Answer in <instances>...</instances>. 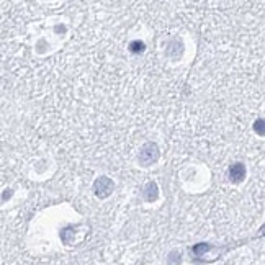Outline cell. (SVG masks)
I'll return each instance as SVG.
<instances>
[{"instance_id":"4","label":"cell","mask_w":265,"mask_h":265,"mask_svg":"<svg viewBox=\"0 0 265 265\" xmlns=\"http://www.w3.org/2000/svg\"><path fill=\"white\" fill-rule=\"evenodd\" d=\"M144 197H146L147 202H154V200L157 198V185L154 184V182H149V184L146 185Z\"/></svg>"},{"instance_id":"3","label":"cell","mask_w":265,"mask_h":265,"mask_svg":"<svg viewBox=\"0 0 265 265\" xmlns=\"http://www.w3.org/2000/svg\"><path fill=\"white\" fill-rule=\"evenodd\" d=\"M228 174H229L231 182H234V184H241V182L246 179V166L243 162H236L229 167Z\"/></svg>"},{"instance_id":"6","label":"cell","mask_w":265,"mask_h":265,"mask_svg":"<svg viewBox=\"0 0 265 265\" xmlns=\"http://www.w3.org/2000/svg\"><path fill=\"white\" fill-rule=\"evenodd\" d=\"M129 49H131V52H141L144 49V43H141V41H133V43L129 44Z\"/></svg>"},{"instance_id":"1","label":"cell","mask_w":265,"mask_h":265,"mask_svg":"<svg viewBox=\"0 0 265 265\" xmlns=\"http://www.w3.org/2000/svg\"><path fill=\"white\" fill-rule=\"evenodd\" d=\"M159 159V147L154 143H147L143 146V149L139 152V164L141 166H151Z\"/></svg>"},{"instance_id":"5","label":"cell","mask_w":265,"mask_h":265,"mask_svg":"<svg viewBox=\"0 0 265 265\" xmlns=\"http://www.w3.org/2000/svg\"><path fill=\"white\" fill-rule=\"evenodd\" d=\"M254 131L259 136H265V118H259L254 121Z\"/></svg>"},{"instance_id":"2","label":"cell","mask_w":265,"mask_h":265,"mask_svg":"<svg viewBox=\"0 0 265 265\" xmlns=\"http://www.w3.org/2000/svg\"><path fill=\"white\" fill-rule=\"evenodd\" d=\"M93 190H95V195L98 198H107L113 192V182L108 177H98L93 184Z\"/></svg>"},{"instance_id":"7","label":"cell","mask_w":265,"mask_h":265,"mask_svg":"<svg viewBox=\"0 0 265 265\" xmlns=\"http://www.w3.org/2000/svg\"><path fill=\"white\" fill-rule=\"evenodd\" d=\"M259 236H265V225L261 228V231H259Z\"/></svg>"}]
</instances>
